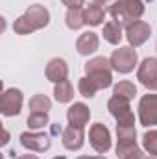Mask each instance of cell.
<instances>
[{
	"instance_id": "obj_1",
	"label": "cell",
	"mask_w": 157,
	"mask_h": 159,
	"mask_svg": "<svg viewBox=\"0 0 157 159\" xmlns=\"http://www.w3.org/2000/svg\"><path fill=\"white\" fill-rule=\"evenodd\" d=\"M107 11L113 20H117L122 28H128L129 24L141 20L144 13V4L142 0H111Z\"/></svg>"
},
{
	"instance_id": "obj_2",
	"label": "cell",
	"mask_w": 157,
	"mask_h": 159,
	"mask_svg": "<svg viewBox=\"0 0 157 159\" xmlns=\"http://www.w3.org/2000/svg\"><path fill=\"white\" fill-rule=\"evenodd\" d=\"M50 22V13L44 6L41 4H34L26 9V13L22 17H19L15 22H13V30L15 34L19 35H26V34H32L35 30H41L44 26H48Z\"/></svg>"
},
{
	"instance_id": "obj_3",
	"label": "cell",
	"mask_w": 157,
	"mask_h": 159,
	"mask_svg": "<svg viewBox=\"0 0 157 159\" xmlns=\"http://www.w3.org/2000/svg\"><path fill=\"white\" fill-rule=\"evenodd\" d=\"M85 74L91 78L98 89H107L113 83V74H111V61L105 57H92L85 63Z\"/></svg>"
},
{
	"instance_id": "obj_4",
	"label": "cell",
	"mask_w": 157,
	"mask_h": 159,
	"mask_svg": "<svg viewBox=\"0 0 157 159\" xmlns=\"http://www.w3.org/2000/svg\"><path fill=\"white\" fill-rule=\"evenodd\" d=\"M117 157L120 159L124 154L137 148V131H135V117L117 122Z\"/></svg>"
},
{
	"instance_id": "obj_5",
	"label": "cell",
	"mask_w": 157,
	"mask_h": 159,
	"mask_svg": "<svg viewBox=\"0 0 157 159\" xmlns=\"http://www.w3.org/2000/svg\"><path fill=\"white\" fill-rule=\"evenodd\" d=\"M111 67L120 74H129L137 67V52L131 46H122L113 52L111 56Z\"/></svg>"
},
{
	"instance_id": "obj_6",
	"label": "cell",
	"mask_w": 157,
	"mask_h": 159,
	"mask_svg": "<svg viewBox=\"0 0 157 159\" xmlns=\"http://www.w3.org/2000/svg\"><path fill=\"white\" fill-rule=\"evenodd\" d=\"M89 143H91V146H92L98 154H105V152L111 148V135H109V129H107L102 122L92 124L91 129H89Z\"/></svg>"
},
{
	"instance_id": "obj_7",
	"label": "cell",
	"mask_w": 157,
	"mask_h": 159,
	"mask_svg": "<svg viewBox=\"0 0 157 159\" xmlns=\"http://www.w3.org/2000/svg\"><path fill=\"white\" fill-rule=\"evenodd\" d=\"M22 107V93L19 89H7L4 91L2 98H0V111L4 117H15L20 113Z\"/></svg>"
},
{
	"instance_id": "obj_8",
	"label": "cell",
	"mask_w": 157,
	"mask_h": 159,
	"mask_svg": "<svg viewBox=\"0 0 157 159\" xmlns=\"http://www.w3.org/2000/svg\"><path fill=\"white\" fill-rule=\"evenodd\" d=\"M139 119L142 126H157V94H144L139 102Z\"/></svg>"
},
{
	"instance_id": "obj_9",
	"label": "cell",
	"mask_w": 157,
	"mask_h": 159,
	"mask_svg": "<svg viewBox=\"0 0 157 159\" xmlns=\"http://www.w3.org/2000/svg\"><path fill=\"white\" fill-rule=\"evenodd\" d=\"M137 80L150 91H157V57H146L137 70Z\"/></svg>"
},
{
	"instance_id": "obj_10",
	"label": "cell",
	"mask_w": 157,
	"mask_h": 159,
	"mask_svg": "<svg viewBox=\"0 0 157 159\" xmlns=\"http://www.w3.org/2000/svg\"><path fill=\"white\" fill-rule=\"evenodd\" d=\"M20 144L26 150H32V152H46L52 144V139H50L48 133L24 131V133H20Z\"/></svg>"
},
{
	"instance_id": "obj_11",
	"label": "cell",
	"mask_w": 157,
	"mask_h": 159,
	"mask_svg": "<svg viewBox=\"0 0 157 159\" xmlns=\"http://www.w3.org/2000/svg\"><path fill=\"white\" fill-rule=\"evenodd\" d=\"M150 35H152V28H150V24L144 22V20H137V22H133V24H129V26L126 28V37H128L129 44H131L133 48L144 44L146 41L150 39Z\"/></svg>"
},
{
	"instance_id": "obj_12",
	"label": "cell",
	"mask_w": 157,
	"mask_h": 159,
	"mask_svg": "<svg viewBox=\"0 0 157 159\" xmlns=\"http://www.w3.org/2000/svg\"><path fill=\"white\" fill-rule=\"evenodd\" d=\"M61 141H63V146L67 150H79L85 143V133H83V128H76V126H67L61 133Z\"/></svg>"
},
{
	"instance_id": "obj_13",
	"label": "cell",
	"mask_w": 157,
	"mask_h": 159,
	"mask_svg": "<svg viewBox=\"0 0 157 159\" xmlns=\"http://www.w3.org/2000/svg\"><path fill=\"white\" fill-rule=\"evenodd\" d=\"M107 109L109 113L118 120H126V119H133V113H131V106H129V100L126 98H120V96H111L109 102H107Z\"/></svg>"
},
{
	"instance_id": "obj_14",
	"label": "cell",
	"mask_w": 157,
	"mask_h": 159,
	"mask_svg": "<svg viewBox=\"0 0 157 159\" xmlns=\"http://www.w3.org/2000/svg\"><path fill=\"white\" fill-rule=\"evenodd\" d=\"M67 119H69V124H70V126H76V128H83V129H85L87 122L91 119V111H89V107H87L85 104L76 102V104H72V106L69 107Z\"/></svg>"
},
{
	"instance_id": "obj_15",
	"label": "cell",
	"mask_w": 157,
	"mask_h": 159,
	"mask_svg": "<svg viewBox=\"0 0 157 159\" xmlns=\"http://www.w3.org/2000/svg\"><path fill=\"white\" fill-rule=\"evenodd\" d=\"M69 76V67H67V61L61 59V57H54L48 61L46 65V78L54 83H59L63 80H67Z\"/></svg>"
},
{
	"instance_id": "obj_16",
	"label": "cell",
	"mask_w": 157,
	"mask_h": 159,
	"mask_svg": "<svg viewBox=\"0 0 157 159\" xmlns=\"http://www.w3.org/2000/svg\"><path fill=\"white\" fill-rule=\"evenodd\" d=\"M98 44H100V39L94 32H85L76 41V50L81 56H89V54H94L98 50Z\"/></svg>"
},
{
	"instance_id": "obj_17",
	"label": "cell",
	"mask_w": 157,
	"mask_h": 159,
	"mask_svg": "<svg viewBox=\"0 0 157 159\" xmlns=\"http://www.w3.org/2000/svg\"><path fill=\"white\" fill-rule=\"evenodd\" d=\"M104 17H105V9L102 6H98V4L89 2V6L83 9V20L89 26H100L104 22Z\"/></svg>"
},
{
	"instance_id": "obj_18",
	"label": "cell",
	"mask_w": 157,
	"mask_h": 159,
	"mask_svg": "<svg viewBox=\"0 0 157 159\" xmlns=\"http://www.w3.org/2000/svg\"><path fill=\"white\" fill-rule=\"evenodd\" d=\"M54 96L59 104H67L74 98V89H72V83L69 80H63L59 83H56L54 87Z\"/></svg>"
},
{
	"instance_id": "obj_19",
	"label": "cell",
	"mask_w": 157,
	"mask_h": 159,
	"mask_svg": "<svg viewBox=\"0 0 157 159\" xmlns=\"http://www.w3.org/2000/svg\"><path fill=\"white\" fill-rule=\"evenodd\" d=\"M104 39L111 44H118L122 39V26L118 24L117 20H109L105 26H104Z\"/></svg>"
},
{
	"instance_id": "obj_20",
	"label": "cell",
	"mask_w": 157,
	"mask_h": 159,
	"mask_svg": "<svg viewBox=\"0 0 157 159\" xmlns=\"http://www.w3.org/2000/svg\"><path fill=\"white\" fill-rule=\"evenodd\" d=\"M113 94L115 96H120V98H126V100H133L135 98V94H137V87L131 83V81H128V80H124V81H118L117 85L113 87Z\"/></svg>"
},
{
	"instance_id": "obj_21",
	"label": "cell",
	"mask_w": 157,
	"mask_h": 159,
	"mask_svg": "<svg viewBox=\"0 0 157 159\" xmlns=\"http://www.w3.org/2000/svg\"><path fill=\"white\" fill-rule=\"evenodd\" d=\"M30 109L32 113H48V109L52 107V100L46 94H35L30 98Z\"/></svg>"
},
{
	"instance_id": "obj_22",
	"label": "cell",
	"mask_w": 157,
	"mask_h": 159,
	"mask_svg": "<svg viewBox=\"0 0 157 159\" xmlns=\"http://www.w3.org/2000/svg\"><path fill=\"white\" fill-rule=\"evenodd\" d=\"M65 22L70 30H79L85 20H83V9H69L67 11V17H65Z\"/></svg>"
},
{
	"instance_id": "obj_23",
	"label": "cell",
	"mask_w": 157,
	"mask_h": 159,
	"mask_svg": "<svg viewBox=\"0 0 157 159\" xmlns=\"http://www.w3.org/2000/svg\"><path fill=\"white\" fill-rule=\"evenodd\" d=\"M78 91L81 96H85V98H92L94 94H96V91H98V85L92 81L91 78H81L78 81Z\"/></svg>"
},
{
	"instance_id": "obj_24",
	"label": "cell",
	"mask_w": 157,
	"mask_h": 159,
	"mask_svg": "<svg viewBox=\"0 0 157 159\" xmlns=\"http://www.w3.org/2000/svg\"><path fill=\"white\" fill-rule=\"evenodd\" d=\"M142 144L150 156H157V129H150L142 137Z\"/></svg>"
},
{
	"instance_id": "obj_25",
	"label": "cell",
	"mask_w": 157,
	"mask_h": 159,
	"mask_svg": "<svg viewBox=\"0 0 157 159\" xmlns=\"http://www.w3.org/2000/svg\"><path fill=\"white\" fill-rule=\"evenodd\" d=\"M48 124V113H30L28 117V128L30 129H39Z\"/></svg>"
},
{
	"instance_id": "obj_26",
	"label": "cell",
	"mask_w": 157,
	"mask_h": 159,
	"mask_svg": "<svg viewBox=\"0 0 157 159\" xmlns=\"http://www.w3.org/2000/svg\"><path fill=\"white\" fill-rule=\"evenodd\" d=\"M120 159H148V157H146V154H144V152H142V150L137 146V148H133L131 152L124 154V156H122Z\"/></svg>"
},
{
	"instance_id": "obj_27",
	"label": "cell",
	"mask_w": 157,
	"mask_h": 159,
	"mask_svg": "<svg viewBox=\"0 0 157 159\" xmlns=\"http://www.w3.org/2000/svg\"><path fill=\"white\" fill-rule=\"evenodd\" d=\"M69 9H81V6H83V2L85 0H61Z\"/></svg>"
},
{
	"instance_id": "obj_28",
	"label": "cell",
	"mask_w": 157,
	"mask_h": 159,
	"mask_svg": "<svg viewBox=\"0 0 157 159\" xmlns=\"http://www.w3.org/2000/svg\"><path fill=\"white\" fill-rule=\"evenodd\" d=\"M76 159H107V157H104V156H79Z\"/></svg>"
},
{
	"instance_id": "obj_29",
	"label": "cell",
	"mask_w": 157,
	"mask_h": 159,
	"mask_svg": "<svg viewBox=\"0 0 157 159\" xmlns=\"http://www.w3.org/2000/svg\"><path fill=\"white\" fill-rule=\"evenodd\" d=\"M52 133H54V135L63 133V128H61V126H57V124H54V126H52Z\"/></svg>"
},
{
	"instance_id": "obj_30",
	"label": "cell",
	"mask_w": 157,
	"mask_h": 159,
	"mask_svg": "<svg viewBox=\"0 0 157 159\" xmlns=\"http://www.w3.org/2000/svg\"><path fill=\"white\" fill-rule=\"evenodd\" d=\"M15 159H39L37 156H34V154H24V156H20V157H15Z\"/></svg>"
},
{
	"instance_id": "obj_31",
	"label": "cell",
	"mask_w": 157,
	"mask_h": 159,
	"mask_svg": "<svg viewBox=\"0 0 157 159\" xmlns=\"http://www.w3.org/2000/svg\"><path fill=\"white\" fill-rule=\"evenodd\" d=\"M7 141H9V133L4 129V139H2V144H7Z\"/></svg>"
},
{
	"instance_id": "obj_32",
	"label": "cell",
	"mask_w": 157,
	"mask_h": 159,
	"mask_svg": "<svg viewBox=\"0 0 157 159\" xmlns=\"http://www.w3.org/2000/svg\"><path fill=\"white\" fill-rule=\"evenodd\" d=\"M91 4H98V6H104L105 4V0H89Z\"/></svg>"
},
{
	"instance_id": "obj_33",
	"label": "cell",
	"mask_w": 157,
	"mask_h": 159,
	"mask_svg": "<svg viewBox=\"0 0 157 159\" xmlns=\"http://www.w3.org/2000/svg\"><path fill=\"white\" fill-rule=\"evenodd\" d=\"M54 159H67L65 156H57V157H54Z\"/></svg>"
},
{
	"instance_id": "obj_34",
	"label": "cell",
	"mask_w": 157,
	"mask_h": 159,
	"mask_svg": "<svg viewBox=\"0 0 157 159\" xmlns=\"http://www.w3.org/2000/svg\"><path fill=\"white\" fill-rule=\"evenodd\" d=\"M155 50H157V46H155Z\"/></svg>"
}]
</instances>
